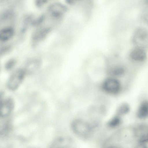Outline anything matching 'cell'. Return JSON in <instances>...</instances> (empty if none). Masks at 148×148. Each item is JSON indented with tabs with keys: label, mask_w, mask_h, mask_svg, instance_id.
I'll return each instance as SVG.
<instances>
[{
	"label": "cell",
	"mask_w": 148,
	"mask_h": 148,
	"mask_svg": "<svg viewBox=\"0 0 148 148\" xmlns=\"http://www.w3.org/2000/svg\"><path fill=\"white\" fill-rule=\"evenodd\" d=\"M132 41L135 47L148 48V30L143 27L137 28L133 34Z\"/></svg>",
	"instance_id": "obj_1"
},
{
	"label": "cell",
	"mask_w": 148,
	"mask_h": 148,
	"mask_svg": "<svg viewBox=\"0 0 148 148\" xmlns=\"http://www.w3.org/2000/svg\"><path fill=\"white\" fill-rule=\"evenodd\" d=\"M26 73L22 69H18L13 72L10 76L7 82V86L11 90L17 89L23 82Z\"/></svg>",
	"instance_id": "obj_2"
},
{
	"label": "cell",
	"mask_w": 148,
	"mask_h": 148,
	"mask_svg": "<svg viewBox=\"0 0 148 148\" xmlns=\"http://www.w3.org/2000/svg\"><path fill=\"white\" fill-rule=\"evenodd\" d=\"M73 132L78 135L86 137L90 134L92 128L87 122L81 119H76L73 121L71 125Z\"/></svg>",
	"instance_id": "obj_3"
},
{
	"label": "cell",
	"mask_w": 148,
	"mask_h": 148,
	"mask_svg": "<svg viewBox=\"0 0 148 148\" xmlns=\"http://www.w3.org/2000/svg\"><path fill=\"white\" fill-rule=\"evenodd\" d=\"M102 88L106 92L110 94H115L119 91L121 85L118 80L110 78L106 79L104 82Z\"/></svg>",
	"instance_id": "obj_4"
},
{
	"label": "cell",
	"mask_w": 148,
	"mask_h": 148,
	"mask_svg": "<svg viewBox=\"0 0 148 148\" xmlns=\"http://www.w3.org/2000/svg\"><path fill=\"white\" fill-rule=\"evenodd\" d=\"M0 115L3 118L8 116L12 111L14 106L13 99L8 97L4 99L0 100Z\"/></svg>",
	"instance_id": "obj_5"
},
{
	"label": "cell",
	"mask_w": 148,
	"mask_h": 148,
	"mask_svg": "<svg viewBox=\"0 0 148 148\" xmlns=\"http://www.w3.org/2000/svg\"><path fill=\"white\" fill-rule=\"evenodd\" d=\"M67 8L64 5L60 3L51 4L49 8V11L53 16L59 18L62 16L67 11Z\"/></svg>",
	"instance_id": "obj_6"
},
{
	"label": "cell",
	"mask_w": 148,
	"mask_h": 148,
	"mask_svg": "<svg viewBox=\"0 0 148 148\" xmlns=\"http://www.w3.org/2000/svg\"><path fill=\"white\" fill-rule=\"evenodd\" d=\"M41 60L37 58L30 59L26 62L24 69L26 74H32L37 71L41 66Z\"/></svg>",
	"instance_id": "obj_7"
},
{
	"label": "cell",
	"mask_w": 148,
	"mask_h": 148,
	"mask_svg": "<svg viewBox=\"0 0 148 148\" xmlns=\"http://www.w3.org/2000/svg\"><path fill=\"white\" fill-rule=\"evenodd\" d=\"M130 56L132 60L138 62L145 61L147 57L145 49L137 47H135L131 51Z\"/></svg>",
	"instance_id": "obj_8"
},
{
	"label": "cell",
	"mask_w": 148,
	"mask_h": 148,
	"mask_svg": "<svg viewBox=\"0 0 148 148\" xmlns=\"http://www.w3.org/2000/svg\"><path fill=\"white\" fill-rule=\"evenodd\" d=\"M49 28L40 29L35 31L32 36V40L33 44H36L44 40L50 32Z\"/></svg>",
	"instance_id": "obj_9"
},
{
	"label": "cell",
	"mask_w": 148,
	"mask_h": 148,
	"mask_svg": "<svg viewBox=\"0 0 148 148\" xmlns=\"http://www.w3.org/2000/svg\"><path fill=\"white\" fill-rule=\"evenodd\" d=\"M14 34V30L12 27H5L0 31V40L2 42H6L12 38Z\"/></svg>",
	"instance_id": "obj_10"
},
{
	"label": "cell",
	"mask_w": 148,
	"mask_h": 148,
	"mask_svg": "<svg viewBox=\"0 0 148 148\" xmlns=\"http://www.w3.org/2000/svg\"><path fill=\"white\" fill-rule=\"evenodd\" d=\"M137 115L141 119L148 117V101H144L140 105L137 112Z\"/></svg>",
	"instance_id": "obj_11"
},
{
	"label": "cell",
	"mask_w": 148,
	"mask_h": 148,
	"mask_svg": "<svg viewBox=\"0 0 148 148\" xmlns=\"http://www.w3.org/2000/svg\"><path fill=\"white\" fill-rule=\"evenodd\" d=\"M67 140L63 138L58 137L53 141L51 145V147L53 148L63 147L67 145Z\"/></svg>",
	"instance_id": "obj_12"
},
{
	"label": "cell",
	"mask_w": 148,
	"mask_h": 148,
	"mask_svg": "<svg viewBox=\"0 0 148 148\" xmlns=\"http://www.w3.org/2000/svg\"><path fill=\"white\" fill-rule=\"evenodd\" d=\"M125 73V69L121 66H118L114 67L111 70V73L112 75L116 76H122Z\"/></svg>",
	"instance_id": "obj_13"
},
{
	"label": "cell",
	"mask_w": 148,
	"mask_h": 148,
	"mask_svg": "<svg viewBox=\"0 0 148 148\" xmlns=\"http://www.w3.org/2000/svg\"><path fill=\"white\" fill-rule=\"evenodd\" d=\"M129 107L128 104L123 103L121 105L117 110V113L119 115H121L127 113L129 110Z\"/></svg>",
	"instance_id": "obj_14"
},
{
	"label": "cell",
	"mask_w": 148,
	"mask_h": 148,
	"mask_svg": "<svg viewBox=\"0 0 148 148\" xmlns=\"http://www.w3.org/2000/svg\"><path fill=\"white\" fill-rule=\"evenodd\" d=\"M121 122L120 118L118 116H116L110 120L108 122L107 125L110 127H115L118 126L120 124Z\"/></svg>",
	"instance_id": "obj_15"
},
{
	"label": "cell",
	"mask_w": 148,
	"mask_h": 148,
	"mask_svg": "<svg viewBox=\"0 0 148 148\" xmlns=\"http://www.w3.org/2000/svg\"><path fill=\"white\" fill-rule=\"evenodd\" d=\"M16 63V60L12 58L8 60L5 65V68L7 71H10L15 66Z\"/></svg>",
	"instance_id": "obj_16"
},
{
	"label": "cell",
	"mask_w": 148,
	"mask_h": 148,
	"mask_svg": "<svg viewBox=\"0 0 148 148\" xmlns=\"http://www.w3.org/2000/svg\"><path fill=\"white\" fill-rule=\"evenodd\" d=\"M11 49V47L9 46H7L3 47L0 50L1 55H5L10 51Z\"/></svg>",
	"instance_id": "obj_17"
},
{
	"label": "cell",
	"mask_w": 148,
	"mask_h": 148,
	"mask_svg": "<svg viewBox=\"0 0 148 148\" xmlns=\"http://www.w3.org/2000/svg\"><path fill=\"white\" fill-rule=\"evenodd\" d=\"M47 1V0H35V3L37 7H40L45 4Z\"/></svg>",
	"instance_id": "obj_18"
},
{
	"label": "cell",
	"mask_w": 148,
	"mask_h": 148,
	"mask_svg": "<svg viewBox=\"0 0 148 148\" xmlns=\"http://www.w3.org/2000/svg\"><path fill=\"white\" fill-rule=\"evenodd\" d=\"M80 0H65V1L68 4L72 5L75 4Z\"/></svg>",
	"instance_id": "obj_19"
},
{
	"label": "cell",
	"mask_w": 148,
	"mask_h": 148,
	"mask_svg": "<svg viewBox=\"0 0 148 148\" xmlns=\"http://www.w3.org/2000/svg\"><path fill=\"white\" fill-rule=\"evenodd\" d=\"M143 19L145 23L148 25V13L144 15Z\"/></svg>",
	"instance_id": "obj_20"
},
{
	"label": "cell",
	"mask_w": 148,
	"mask_h": 148,
	"mask_svg": "<svg viewBox=\"0 0 148 148\" xmlns=\"http://www.w3.org/2000/svg\"><path fill=\"white\" fill-rule=\"evenodd\" d=\"M143 1L146 5H148V0H143Z\"/></svg>",
	"instance_id": "obj_21"
}]
</instances>
